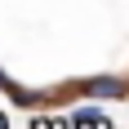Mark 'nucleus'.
<instances>
[{
	"instance_id": "7ed1b4c3",
	"label": "nucleus",
	"mask_w": 129,
	"mask_h": 129,
	"mask_svg": "<svg viewBox=\"0 0 129 129\" xmlns=\"http://www.w3.org/2000/svg\"><path fill=\"white\" fill-rule=\"evenodd\" d=\"M71 125H80V129H98V125H107V120L98 116V111H89V107H80L76 116H71Z\"/></svg>"
},
{
	"instance_id": "20e7f679",
	"label": "nucleus",
	"mask_w": 129,
	"mask_h": 129,
	"mask_svg": "<svg viewBox=\"0 0 129 129\" xmlns=\"http://www.w3.org/2000/svg\"><path fill=\"white\" fill-rule=\"evenodd\" d=\"M0 129H9V120H5V116H0Z\"/></svg>"
},
{
	"instance_id": "f03ea898",
	"label": "nucleus",
	"mask_w": 129,
	"mask_h": 129,
	"mask_svg": "<svg viewBox=\"0 0 129 129\" xmlns=\"http://www.w3.org/2000/svg\"><path fill=\"white\" fill-rule=\"evenodd\" d=\"M0 89L9 93L18 107H40V103H45V93H31L27 85H18V80H13V76H5V71H0Z\"/></svg>"
},
{
	"instance_id": "f257e3e1",
	"label": "nucleus",
	"mask_w": 129,
	"mask_h": 129,
	"mask_svg": "<svg viewBox=\"0 0 129 129\" xmlns=\"http://www.w3.org/2000/svg\"><path fill=\"white\" fill-rule=\"evenodd\" d=\"M85 98H129V76H85L76 85Z\"/></svg>"
}]
</instances>
